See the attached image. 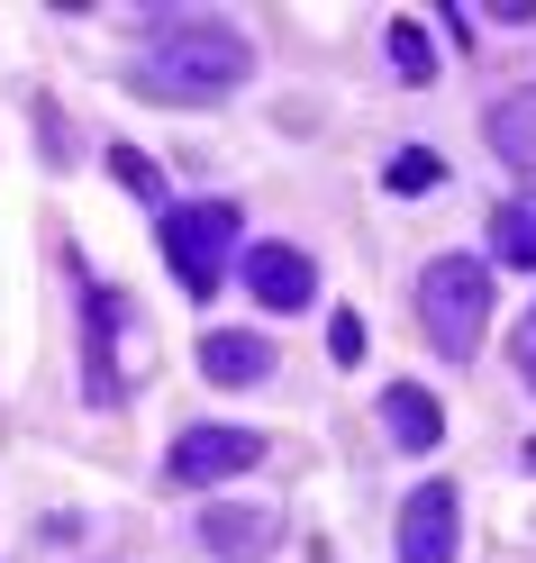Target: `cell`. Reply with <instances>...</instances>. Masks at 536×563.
<instances>
[{"mask_svg": "<svg viewBox=\"0 0 536 563\" xmlns=\"http://www.w3.org/2000/svg\"><path fill=\"white\" fill-rule=\"evenodd\" d=\"M245 74H255V46H245L228 19H209V10L164 19L146 37V55H136V91L173 100V110H209V100L245 91Z\"/></svg>", "mask_w": 536, "mask_h": 563, "instance_id": "cell-1", "label": "cell"}, {"mask_svg": "<svg viewBox=\"0 0 536 563\" xmlns=\"http://www.w3.org/2000/svg\"><path fill=\"white\" fill-rule=\"evenodd\" d=\"M418 328L437 336V355H473L482 328H491V264L482 255H437L418 264Z\"/></svg>", "mask_w": 536, "mask_h": 563, "instance_id": "cell-2", "label": "cell"}, {"mask_svg": "<svg viewBox=\"0 0 536 563\" xmlns=\"http://www.w3.org/2000/svg\"><path fill=\"white\" fill-rule=\"evenodd\" d=\"M228 255H237V209L228 200H173L164 209V264L192 300H209L228 282Z\"/></svg>", "mask_w": 536, "mask_h": 563, "instance_id": "cell-3", "label": "cell"}, {"mask_svg": "<svg viewBox=\"0 0 536 563\" xmlns=\"http://www.w3.org/2000/svg\"><path fill=\"white\" fill-rule=\"evenodd\" d=\"M264 464V437L255 428H183L164 454V473L183 482V490H209V482H237V473H255Z\"/></svg>", "mask_w": 536, "mask_h": 563, "instance_id": "cell-4", "label": "cell"}, {"mask_svg": "<svg viewBox=\"0 0 536 563\" xmlns=\"http://www.w3.org/2000/svg\"><path fill=\"white\" fill-rule=\"evenodd\" d=\"M455 518H463V500H455V482H418L409 500H401V563H455Z\"/></svg>", "mask_w": 536, "mask_h": 563, "instance_id": "cell-5", "label": "cell"}, {"mask_svg": "<svg viewBox=\"0 0 536 563\" xmlns=\"http://www.w3.org/2000/svg\"><path fill=\"white\" fill-rule=\"evenodd\" d=\"M245 291H255L273 319L282 309H309L318 300V264L300 255V245H255V255H245Z\"/></svg>", "mask_w": 536, "mask_h": 563, "instance_id": "cell-6", "label": "cell"}, {"mask_svg": "<svg viewBox=\"0 0 536 563\" xmlns=\"http://www.w3.org/2000/svg\"><path fill=\"white\" fill-rule=\"evenodd\" d=\"M482 128H491V155L536 191V82L510 91V100H491V119H482Z\"/></svg>", "mask_w": 536, "mask_h": 563, "instance_id": "cell-7", "label": "cell"}, {"mask_svg": "<svg viewBox=\"0 0 536 563\" xmlns=\"http://www.w3.org/2000/svg\"><path fill=\"white\" fill-rule=\"evenodd\" d=\"M200 373L228 382V391H255V382L273 373V345L245 336V328H219V336H200Z\"/></svg>", "mask_w": 536, "mask_h": 563, "instance_id": "cell-8", "label": "cell"}, {"mask_svg": "<svg viewBox=\"0 0 536 563\" xmlns=\"http://www.w3.org/2000/svg\"><path fill=\"white\" fill-rule=\"evenodd\" d=\"M382 428H391V445L427 454L446 437V409H437V391H418V382H391V391H382Z\"/></svg>", "mask_w": 536, "mask_h": 563, "instance_id": "cell-9", "label": "cell"}, {"mask_svg": "<svg viewBox=\"0 0 536 563\" xmlns=\"http://www.w3.org/2000/svg\"><path fill=\"white\" fill-rule=\"evenodd\" d=\"M200 545L219 554V563H255L273 545V518L264 509H200Z\"/></svg>", "mask_w": 536, "mask_h": 563, "instance_id": "cell-10", "label": "cell"}, {"mask_svg": "<svg viewBox=\"0 0 536 563\" xmlns=\"http://www.w3.org/2000/svg\"><path fill=\"white\" fill-rule=\"evenodd\" d=\"M491 264L536 273V209H491Z\"/></svg>", "mask_w": 536, "mask_h": 563, "instance_id": "cell-11", "label": "cell"}, {"mask_svg": "<svg viewBox=\"0 0 536 563\" xmlns=\"http://www.w3.org/2000/svg\"><path fill=\"white\" fill-rule=\"evenodd\" d=\"M382 46H391V64H401V82H437V46H427V27H418V19H391V27H382Z\"/></svg>", "mask_w": 536, "mask_h": 563, "instance_id": "cell-12", "label": "cell"}, {"mask_svg": "<svg viewBox=\"0 0 536 563\" xmlns=\"http://www.w3.org/2000/svg\"><path fill=\"white\" fill-rule=\"evenodd\" d=\"M382 183H391V191H437V183H446V164L427 155V146H401V155L382 164Z\"/></svg>", "mask_w": 536, "mask_h": 563, "instance_id": "cell-13", "label": "cell"}, {"mask_svg": "<svg viewBox=\"0 0 536 563\" xmlns=\"http://www.w3.org/2000/svg\"><path fill=\"white\" fill-rule=\"evenodd\" d=\"M110 173H119L136 200H164V183H155V164H146V155H128V146H119V155H110Z\"/></svg>", "mask_w": 536, "mask_h": 563, "instance_id": "cell-14", "label": "cell"}, {"mask_svg": "<svg viewBox=\"0 0 536 563\" xmlns=\"http://www.w3.org/2000/svg\"><path fill=\"white\" fill-rule=\"evenodd\" d=\"M328 355H337V364L364 355V319H354V309H337V319H328Z\"/></svg>", "mask_w": 536, "mask_h": 563, "instance_id": "cell-15", "label": "cell"}, {"mask_svg": "<svg viewBox=\"0 0 536 563\" xmlns=\"http://www.w3.org/2000/svg\"><path fill=\"white\" fill-rule=\"evenodd\" d=\"M510 355H518V373H527V391H536V309H527V328H518V345H510Z\"/></svg>", "mask_w": 536, "mask_h": 563, "instance_id": "cell-16", "label": "cell"}, {"mask_svg": "<svg viewBox=\"0 0 536 563\" xmlns=\"http://www.w3.org/2000/svg\"><path fill=\"white\" fill-rule=\"evenodd\" d=\"M527 473H536V445H527Z\"/></svg>", "mask_w": 536, "mask_h": 563, "instance_id": "cell-17", "label": "cell"}]
</instances>
